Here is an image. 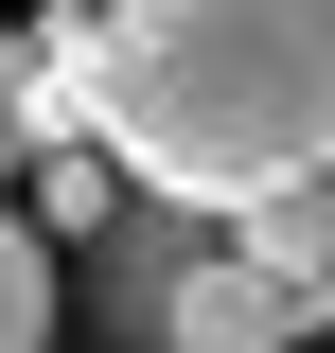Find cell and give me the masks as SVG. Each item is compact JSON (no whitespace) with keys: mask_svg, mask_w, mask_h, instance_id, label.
Masks as SVG:
<instances>
[{"mask_svg":"<svg viewBox=\"0 0 335 353\" xmlns=\"http://www.w3.org/2000/svg\"><path fill=\"white\" fill-rule=\"evenodd\" d=\"M36 71L124 194L247 212L335 159V0H53Z\"/></svg>","mask_w":335,"mask_h":353,"instance_id":"1","label":"cell"},{"mask_svg":"<svg viewBox=\"0 0 335 353\" xmlns=\"http://www.w3.org/2000/svg\"><path fill=\"white\" fill-rule=\"evenodd\" d=\"M212 248V212H176V194H124V212L88 230V318L124 353H159V301H176V265Z\"/></svg>","mask_w":335,"mask_h":353,"instance_id":"2","label":"cell"},{"mask_svg":"<svg viewBox=\"0 0 335 353\" xmlns=\"http://www.w3.org/2000/svg\"><path fill=\"white\" fill-rule=\"evenodd\" d=\"M159 353H300V301L265 283L247 248H230V212H212V248L176 265V301H159Z\"/></svg>","mask_w":335,"mask_h":353,"instance_id":"3","label":"cell"},{"mask_svg":"<svg viewBox=\"0 0 335 353\" xmlns=\"http://www.w3.org/2000/svg\"><path fill=\"white\" fill-rule=\"evenodd\" d=\"M230 248H247L265 283L300 301V336H318V318H335V159L283 176V194H247V212H230Z\"/></svg>","mask_w":335,"mask_h":353,"instance_id":"4","label":"cell"},{"mask_svg":"<svg viewBox=\"0 0 335 353\" xmlns=\"http://www.w3.org/2000/svg\"><path fill=\"white\" fill-rule=\"evenodd\" d=\"M0 353H53V248H36V212H0Z\"/></svg>","mask_w":335,"mask_h":353,"instance_id":"5","label":"cell"},{"mask_svg":"<svg viewBox=\"0 0 335 353\" xmlns=\"http://www.w3.org/2000/svg\"><path fill=\"white\" fill-rule=\"evenodd\" d=\"M36 212H53V230H106V212H124L106 141H36Z\"/></svg>","mask_w":335,"mask_h":353,"instance_id":"6","label":"cell"},{"mask_svg":"<svg viewBox=\"0 0 335 353\" xmlns=\"http://www.w3.org/2000/svg\"><path fill=\"white\" fill-rule=\"evenodd\" d=\"M0 194H18V106H0Z\"/></svg>","mask_w":335,"mask_h":353,"instance_id":"7","label":"cell"}]
</instances>
